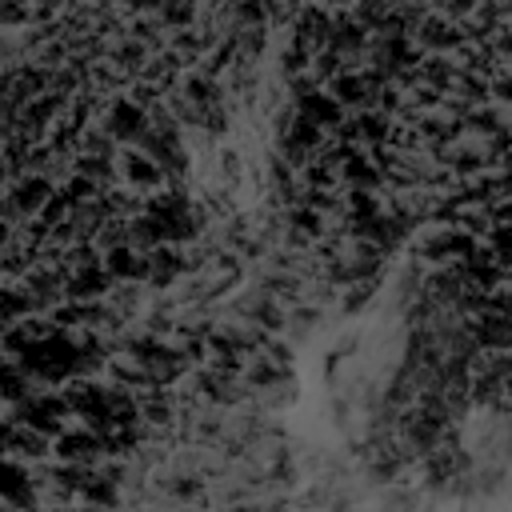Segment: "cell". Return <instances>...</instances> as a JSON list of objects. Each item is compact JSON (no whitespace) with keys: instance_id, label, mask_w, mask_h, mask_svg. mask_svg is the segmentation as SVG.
Returning a JSON list of instances; mask_svg holds the SVG:
<instances>
[{"instance_id":"cell-1","label":"cell","mask_w":512,"mask_h":512,"mask_svg":"<svg viewBox=\"0 0 512 512\" xmlns=\"http://www.w3.org/2000/svg\"><path fill=\"white\" fill-rule=\"evenodd\" d=\"M52 196H56V184L44 172H24L16 180H4V204L16 208L20 216H40Z\"/></svg>"},{"instance_id":"cell-2","label":"cell","mask_w":512,"mask_h":512,"mask_svg":"<svg viewBox=\"0 0 512 512\" xmlns=\"http://www.w3.org/2000/svg\"><path fill=\"white\" fill-rule=\"evenodd\" d=\"M104 268L112 272V280H144L148 276V252L136 244H116L104 252Z\"/></svg>"},{"instance_id":"cell-3","label":"cell","mask_w":512,"mask_h":512,"mask_svg":"<svg viewBox=\"0 0 512 512\" xmlns=\"http://www.w3.org/2000/svg\"><path fill=\"white\" fill-rule=\"evenodd\" d=\"M56 192H60V196H68L72 204H84V200H92V196H100L104 188H100V184H96L92 176H84V172H72V176H68V180H64V184H60Z\"/></svg>"}]
</instances>
